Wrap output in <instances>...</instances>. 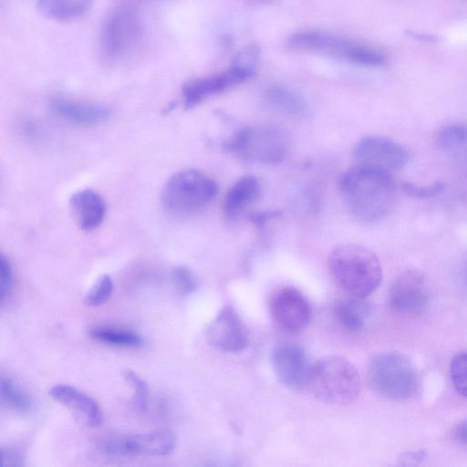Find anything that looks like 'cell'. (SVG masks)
<instances>
[{"instance_id": "1", "label": "cell", "mask_w": 467, "mask_h": 467, "mask_svg": "<svg viewBox=\"0 0 467 467\" xmlns=\"http://www.w3.org/2000/svg\"><path fill=\"white\" fill-rule=\"evenodd\" d=\"M339 190L351 213L365 223L387 216L397 201V186L390 172L360 164L346 171Z\"/></svg>"}, {"instance_id": "2", "label": "cell", "mask_w": 467, "mask_h": 467, "mask_svg": "<svg viewBox=\"0 0 467 467\" xmlns=\"http://www.w3.org/2000/svg\"><path fill=\"white\" fill-rule=\"evenodd\" d=\"M327 265L334 282L349 296L366 298L382 280L378 256L360 245L337 246L330 253Z\"/></svg>"}, {"instance_id": "3", "label": "cell", "mask_w": 467, "mask_h": 467, "mask_svg": "<svg viewBox=\"0 0 467 467\" xmlns=\"http://www.w3.org/2000/svg\"><path fill=\"white\" fill-rule=\"evenodd\" d=\"M306 389L325 403L348 405L359 394L360 377L348 359L328 356L311 364Z\"/></svg>"}, {"instance_id": "4", "label": "cell", "mask_w": 467, "mask_h": 467, "mask_svg": "<svg viewBox=\"0 0 467 467\" xmlns=\"http://www.w3.org/2000/svg\"><path fill=\"white\" fill-rule=\"evenodd\" d=\"M288 46L296 50L327 54L353 64L381 67L387 63L379 49L338 35L320 30H302L293 34Z\"/></svg>"}, {"instance_id": "5", "label": "cell", "mask_w": 467, "mask_h": 467, "mask_svg": "<svg viewBox=\"0 0 467 467\" xmlns=\"http://www.w3.org/2000/svg\"><path fill=\"white\" fill-rule=\"evenodd\" d=\"M144 36L142 19L138 10L122 3L113 7L103 21L99 45L104 58L121 61L134 53Z\"/></svg>"}, {"instance_id": "6", "label": "cell", "mask_w": 467, "mask_h": 467, "mask_svg": "<svg viewBox=\"0 0 467 467\" xmlns=\"http://www.w3.org/2000/svg\"><path fill=\"white\" fill-rule=\"evenodd\" d=\"M218 184L207 174L185 170L173 174L161 192V202L171 214L186 215L209 205L218 194Z\"/></svg>"}, {"instance_id": "7", "label": "cell", "mask_w": 467, "mask_h": 467, "mask_svg": "<svg viewBox=\"0 0 467 467\" xmlns=\"http://www.w3.org/2000/svg\"><path fill=\"white\" fill-rule=\"evenodd\" d=\"M368 380L376 392L396 400L413 397L420 384L412 363L396 352H382L374 356L368 367Z\"/></svg>"}, {"instance_id": "8", "label": "cell", "mask_w": 467, "mask_h": 467, "mask_svg": "<svg viewBox=\"0 0 467 467\" xmlns=\"http://www.w3.org/2000/svg\"><path fill=\"white\" fill-rule=\"evenodd\" d=\"M259 49L250 46L240 51L223 72L197 78L185 83L182 97L185 108H193L205 99L251 78L256 72Z\"/></svg>"}, {"instance_id": "9", "label": "cell", "mask_w": 467, "mask_h": 467, "mask_svg": "<svg viewBox=\"0 0 467 467\" xmlns=\"http://www.w3.org/2000/svg\"><path fill=\"white\" fill-rule=\"evenodd\" d=\"M224 148L247 160L276 164L287 155L289 140L286 133L280 128L258 125L236 131L225 142Z\"/></svg>"}, {"instance_id": "10", "label": "cell", "mask_w": 467, "mask_h": 467, "mask_svg": "<svg viewBox=\"0 0 467 467\" xmlns=\"http://www.w3.org/2000/svg\"><path fill=\"white\" fill-rule=\"evenodd\" d=\"M389 302L391 309L404 317H417L427 308L430 290L425 275L420 270L407 269L393 281Z\"/></svg>"}, {"instance_id": "11", "label": "cell", "mask_w": 467, "mask_h": 467, "mask_svg": "<svg viewBox=\"0 0 467 467\" xmlns=\"http://www.w3.org/2000/svg\"><path fill=\"white\" fill-rule=\"evenodd\" d=\"M353 158L356 164L391 172L403 168L410 154L403 145L389 138L369 135L357 142L353 149Z\"/></svg>"}, {"instance_id": "12", "label": "cell", "mask_w": 467, "mask_h": 467, "mask_svg": "<svg viewBox=\"0 0 467 467\" xmlns=\"http://www.w3.org/2000/svg\"><path fill=\"white\" fill-rule=\"evenodd\" d=\"M99 447L111 456H163L173 451L175 437L171 431H156L109 438Z\"/></svg>"}, {"instance_id": "13", "label": "cell", "mask_w": 467, "mask_h": 467, "mask_svg": "<svg viewBox=\"0 0 467 467\" xmlns=\"http://www.w3.org/2000/svg\"><path fill=\"white\" fill-rule=\"evenodd\" d=\"M270 310L275 324L288 333L303 330L311 318L307 299L300 291L290 286L282 287L273 295Z\"/></svg>"}, {"instance_id": "14", "label": "cell", "mask_w": 467, "mask_h": 467, "mask_svg": "<svg viewBox=\"0 0 467 467\" xmlns=\"http://www.w3.org/2000/svg\"><path fill=\"white\" fill-rule=\"evenodd\" d=\"M207 340L215 349L236 353L249 345V332L232 306L223 307L207 328Z\"/></svg>"}, {"instance_id": "15", "label": "cell", "mask_w": 467, "mask_h": 467, "mask_svg": "<svg viewBox=\"0 0 467 467\" xmlns=\"http://www.w3.org/2000/svg\"><path fill=\"white\" fill-rule=\"evenodd\" d=\"M271 359L275 375L285 387L296 391L307 389L311 364L300 346L279 344L273 349Z\"/></svg>"}, {"instance_id": "16", "label": "cell", "mask_w": 467, "mask_h": 467, "mask_svg": "<svg viewBox=\"0 0 467 467\" xmlns=\"http://www.w3.org/2000/svg\"><path fill=\"white\" fill-rule=\"evenodd\" d=\"M49 396L78 414L89 427L97 428L103 423V413L99 403L87 393L67 385L57 384L49 389Z\"/></svg>"}, {"instance_id": "17", "label": "cell", "mask_w": 467, "mask_h": 467, "mask_svg": "<svg viewBox=\"0 0 467 467\" xmlns=\"http://www.w3.org/2000/svg\"><path fill=\"white\" fill-rule=\"evenodd\" d=\"M50 108L61 118L82 125L101 123L111 115V109L105 105L62 97L53 98Z\"/></svg>"}, {"instance_id": "18", "label": "cell", "mask_w": 467, "mask_h": 467, "mask_svg": "<svg viewBox=\"0 0 467 467\" xmlns=\"http://www.w3.org/2000/svg\"><path fill=\"white\" fill-rule=\"evenodd\" d=\"M69 206L75 221L84 231L97 229L106 214L104 200L98 192L89 189L72 194Z\"/></svg>"}, {"instance_id": "19", "label": "cell", "mask_w": 467, "mask_h": 467, "mask_svg": "<svg viewBox=\"0 0 467 467\" xmlns=\"http://www.w3.org/2000/svg\"><path fill=\"white\" fill-rule=\"evenodd\" d=\"M261 192L258 179L254 175L240 177L225 194L223 210L230 220L236 218L248 205L256 201Z\"/></svg>"}, {"instance_id": "20", "label": "cell", "mask_w": 467, "mask_h": 467, "mask_svg": "<svg viewBox=\"0 0 467 467\" xmlns=\"http://www.w3.org/2000/svg\"><path fill=\"white\" fill-rule=\"evenodd\" d=\"M335 317L340 326L350 332H361L368 324L372 310L365 298L349 296L335 306Z\"/></svg>"}, {"instance_id": "21", "label": "cell", "mask_w": 467, "mask_h": 467, "mask_svg": "<svg viewBox=\"0 0 467 467\" xmlns=\"http://www.w3.org/2000/svg\"><path fill=\"white\" fill-rule=\"evenodd\" d=\"M92 4L93 0H36L39 12L57 21L78 18L88 12Z\"/></svg>"}, {"instance_id": "22", "label": "cell", "mask_w": 467, "mask_h": 467, "mask_svg": "<svg viewBox=\"0 0 467 467\" xmlns=\"http://www.w3.org/2000/svg\"><path fill=\"white\" fill-rule=\"evenodd\" d=\"M265 99L275 110L289 116H302L307 110L302 97L283 85H273L267 88Z\"/></svg>"}, {"instance_id": "23", "label": "cell", "mask_w": 467, "mask_h": 467, "mask_svg": "<svg viewBox=\"0 0 467 467\" xmlns=\"http://www.w3.org/2000/svg\"><path fill=\"white\" fill-rule=\"evenodd\" d=\"M92 339L114 347L137 348L144 344L143 338L136 332L110 327H96L90 329Z\"/></svg>"}, {"instance_id": "24", "label": "cell", "mask_w": 467, "mask_h": 467, "mask_svg": "<svg viewBox=\"0 0 467 467\" xmlns=\"http://www.w3.org/2000/svg\"><path fill=\"white\" fill-rule=\"evenodd\" d=\"M438 147L447 152L466 153L467 125L453 123L442 127L436 135Z\"/></svg>"}, {"instance_id": "25", "label": "cell", "mask_w": 467, "mask_h": 467, "mask_svg": "<svg viewBox=\"0 0 467 467\" xmlns=\"http://www.w3.org/2000/svg\"><path fill=\"white\" fill-rule=\"evenodd\" d=\"M1 399L10 408L25 412L32 408L29 395L9 378L1 379Z\"/></svg>"}, {"instance_id": "26", "label": "cell", "mask_w": 467, "mask_h": 467, "mask_svg": "<svg viewBox=\"0 0 467 467\" xmlns=\"http://www.w3.org/2000/svg\"><path fill=\"white\" fill-rule=\"evenodd\" d=\"M450 375L457 392L467 399V351L453 356L450 363Z\"/></svg>"}, {"instance_id": "27", "label": "cell", "mask_w": 467, "mask_h": 467, "mask_svg": "<svg viewBox=\"0 0 467 467\" xmlns=\"http://www.w3.org/2000/svg\"><path fill=\"white\" fill-rule=\"evenodd\" d=\"M113 282L109 275H102L94 283L85 296V303L89 306H99L105 304L111 296Z\"/></svg>"}, {"instance_id": "28", "label": "cell", "mask_w": 467, "mask_h": 467, "mask_svg": "<svg viewBox=\"0 0 467 467\" xmlns=\"http://www.w3.org/2000/svg\"><path fill=\"white\" fill-rule=\"evenodd\" d=\"M123 376L134 390L133 405L135 409L140 412L144 411L147 409L149 399V388L146 381L130 369L124 370Z\"/></svg>"}, {"instance_id": "29", "label": "cell", "mask_w": 467, "mask_h": 467, "mask_svg": "<svg viewBox=\"0 0 467 467\" xmlns=\"http://www.w3.org/2000/svg\"><path fill=\"white\" fill-rule=\"evenodd\" d=\"M171 281L175 289L182 295H190L198 287L194 274L185 266H176L171 271Z\"/></svg>"}, {"instance_id": "30", "label": "cell", "mask_w": 467, "mask_h": 467, "mask_svg": "<svg viewBox=\"0 0 467 467\" xmlns=\"http://www.w3.org/2000/svg\"><path fill=\"white\" fill-rule=\"evenodd\" d=\"M401 187L405 194L412 198L426 199L440 194L444 188V184L441 182H435L428 185H418L406 182L402 184Z\"/></svg>"}, {"instance_id": "31", "label": "cell", "mask_w": 467, "mask_h": 467, "mask_svg": "<svg viewBox=\"0 0 467 467\" xmlns=\"http://www.w3.org/2000/svg\"><path fill=\"white\" fill-rule=\"evenodd\" d=\"M0 292L1 301L4 303L9 296L13 285V271L11 263L5 254L0 260Z\"/></svg>"}, {"instance_id": "32", "label": "cell", "mask_w": 467, "mask_h": 467, "mask_svg": "<svg viewBox=\"0 0 467 467\" xmlns=\"http://www.w3.org/2000/svg\"><path fill=\"white\" fill-rule=\"evenodd\" d=\"M1 460L3 466L15 467L23 464L20 453L14 449L2 448Z\"/></svg>"}, {"instance_id": "33", "label": "cell", "mask_w": 467, "mask_h": 467, "mask_svg": "<svg viewBox=\"0 0 467 467\" xmlns=\"http://www.w3.org/2000/svg\"><path fill=\"white\" fill-rule=\"evenodd\" d=\"M452 433L454 440L462 446L467 448V418L455 425Z\"/></svg>"}, {"instance_id": "34", "label": "cell", "mask_w": 467, "mask_h": 467, "mask_svg": "<svg viewBox=\"0 0 467 467\" xmlns=\"http://www.w3.org/2000/svg\"><path fill=\"white\" fill-rule=\"evenodd\" d=\"M462 277L463 280V283L467 286V259L464 261L462 268Z\"/></svg>"}, {"instance_id": "35", "label": "cell", "mask_w": 467, "mask_h": 467, "mask_svg": "<svg viewBox=\"0 0 467 467\" xmlns=\"http://www.w3.org/2000/svg\"><path fill=\"white\" fill-rule=\"evenodd\" d=\"M465 156H466V161H467V151H466V153H465Z\"/></svg>"}]
</instances>
